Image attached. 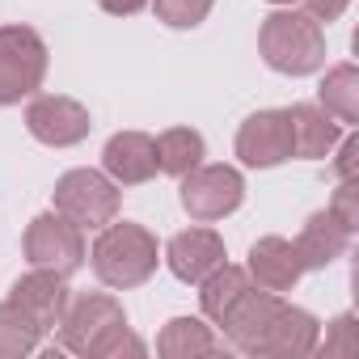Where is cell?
<instances>
[{
	"mask_svg": "<svg viewBox=\"0 0 359 359\" xmlns=\"http://www.w3.org/2000/svg\"><path fill=\"white\" fill-rule=\"evenodd\" d=\"M262 55L275 72L304 76L325 60L321 26L309 13H271L262 26Z\"/></svg>",
	"mask_w": 359,
	"mask_h": 359,
	"instance_id": "obj_1",
	"label": "cell"
},
{
	"mask_svg": "<svg viewBox=\"0 0 359 359\" xmlns=\"http://www.w3.org/2000/svg\"><path fill=\"white\" fill-rule=\"evenodd\" d=\"M156 266V241L140 224H110L93 245V271L110 287H135Z\"/></svg>",
	"mask_w": 359,
	"mask_h": 359,
	"instance_id": "obj_2",
	"label": "cell"
},
{
	"mask_svg": "<svg viewBox=\"0 0 359 359\" xmlns=\"http://www.w3.org/2000/svg\"><path fill=\"white\" fill-rule=\"evenodd\" d=\"M43 72H47V47L34 30L26 26L0 30V106L34 93L43 85Z\"/></svg>",
	"mask_w": 359,
	"mask_h": 359,
	"instance_id": "obj_3",
	"label": "cell"
},
{
	"mask_svg": "<svg viewBox=\"0 0 359 359\" xmlns=\"http://www.w3.org/2000/svg\"><path fill=\"white\" fill-rule=\"evenodd\" d=\"M55 208L76 229H102L118 212V191L93 169H72V173L60 177V187H55Z\"/></svg>",
	"mask_w": 359,
	"mask_h": 359,
	"instance_id": "obj_4",
	"label": "cell"
},
{
	"mask_svg": "<svg viewBox=\"0 0 359 359\" xmlns=\"http://www.w3.org/2000/svg\"><path fill=\"white\" fill-rule=\"evenodd\" d=\"M60 321H64V342H68L72 351L110 355V351H118L123 342H131V338H123V309H118L114 300H106V296H85V300H76L72 313L60 317Z\"/></svg>",
	"mask_w": 359,
	"mask_h": 359,
	"instance_id": "obj_5",
	"label": "cell"
},
{
	"mask_svg": "<svg viewBox=\"0 0 359 359\" xmlns=\"http://www.w3.org/2000/svg\"><path fill=\"white\" fill-rule=\"evenodd\" d=\"M26 254L34 266L43 271H55V275H68L81 266L85 258V241H81V229L68 220V216H39L26 233Z\"/></svg>",
	"mask_w": 359,
	"mask_h": 359,
	"instance_id": "obj_6",
	"label": "cell"
},
{
	"mask_svg": "<svg viewBox=\"0 0 359 359\" xmlns=\"http://www.w3.org/2000/svg\"><path fill=\"white\" fill-rule=\"evenodd\" d=\"M182 203L195 220H220L241 203V177L229 165H208V169H191L182 182Z\"/></svg>",
	"mask_w": 359,
	"mask_h": 359,
	"instance_id": "obj_7",
	"label": "cell"
},
{
	"mask_svg": "<svg viewBox=\"0 0 359 359\" xmlns=\"http://www.w3.org/2000/svg\"><path fill=\"white\" fill-rule=\"evenodd\" d=\"M26 123L51 148H68V144H81L89 135V110L76 106L72 97H39V102H30Z\"/></svg>",
	"mask_w": 359,
	"mask_h": 359,
	"instance_id": "obj_8",
	"label": "cell"
},
{
	"mask_svg": "<svg viewBox=\"0 0 359 359\" xmlns=\"http://www.w3.org/2000/svg\"><path fill=\"white\" fill-rule=\"evenodd\" d=\"M237 156L245 165H279L292 156V123L287 110H262L254 114L237 135Z\"/></svg>",
	"mask_w": 359,
	"mask_h": 359,
	"instance_id": "obj_9",
	"label": "cell"
},
{
	"mask_svg": "<svg viewBox=\"0 0 359 359\" xmlns=\"http://www.w3.org/2000/svg\"><path fill=\"white\" fill-rule=\"evenodd\" d=\"M13 304L39 325V330H51V325H60V317H64V304H68V287H64V279L55 275V271H34V275H26L18 287H13Z\"/></svg>",
	"mask_w": 359,
	"mask_h": 359,
	"instance_id": "obj_10",
	"label": "cell"
},
{
	"mask_svg": "<svg viewBox=\"0 0 359 359\" xmlns=\"http://www.w3.org/2000/svg\"><path fill=\"white\" fill-rule=\"evenodd\" d=\"M220 262H224V241L212 229H191L169 241V266L187 283H203Z\"/></svg>",
	"mask_w": 359,
	"mask_h": 359,
	"instance_id": "obj_11",
	"label": "cell"
},
{
	"mask_svg": "<svg viewBox=\"0 0 359 359\" xmlns=\"http://www.w3.org/2000/svg\"><path fill=\"white\" fill-rule=\"evenodd\" d=\"M106 169L118 177L123 187L148 182L156 173V140L140 135V131H123L106 144Z\"/></svg>",
	"mask_w": 359,
	"mask_h": 359,
	"instance_id": "obj_12",
	"label": "cell"
},
{
	"mask_svg": "<svg viewBox=\"0 0 359 359\" xmlns=\"http://www.w3.org/2000/svg\"><path fill=\"white\" fill-rule=\"evenodd\" d=\"M250 271H254V279H258L262 292H283V287H292L300 279L304 262H300L296 245H287L279 237H266V241H258L250 250Z\"/></svg>",
	"mask_w": 359,
	"mask_h": 359,
	"instance_id": "obj_13",
	"label": "cell"
},
{
	"mask_svg": "<svg viewBox=\"0 0 359 359\" xmlns=\"http://www.w3.org/2000/svg\"><path fill=\"white\" fill-rule=\"evenodd\" d=\"M313 338H317V321H313L309 313H300V309L279 304L275 317L266 321V330L258 334L254 351H292V355H296V351H309Z\"/></svg>",
	"mask_w": 359,
	"mask_h": 359,
	"instance_id": "obj_14",
	"label": "cell"
},
{
	"mask_svg": "<svg viewBox=\"0 0 359 359\" xmlns=\"http://www.w3.org/2000/svg\"><path fill=\"white\" fill-rule=\"evenodd\" d=\"M287 123H292V156H325L330 144L338 140L334 114H325L317 106H292Z\"/></svg>",
	"mask_w": 359,
	"mask_h": 359,
	"instance_id": "obj_15",
	"label": "cell"
},
{
	"mask_svg": "<svg viewBox=\"0 0 359 359\" xmlns=\"http://www.w3.org/2000/svg\"><path fill=\"white\" fill-rule=\"evenodd\" d=\"M346 237H351V229H346L334 212H330V216H313V220L304 224L300 241H296V254H300L304 266H325V262H334V258L346 250Z\"/></svg>",
	"mask_w": 359,
	"mask_h": 359,
	"instance_id": "obj_16",
	"label": "cell"
},
{
	"mask_svg": "<svg viewBox=\"0 0 359 359\" xmlns=\"http://www.w3.org/2000/svg\"><path fill=\"white\" fill-rule=\"evenodd\" d=\"M199 156H203V140L191 127H173L156 140V169H165V173L187 177L199 165Z\"/></svg>",
	"mask_w": 359,
	"mask_h": 359,
	"instance_id": "obj_17",
	"label": "cell"
},
{
	"mask_svg": "<svg viewBox=\"0 0 359 359\" xmlns=\"http://www.w3.org/2000/svg\"><path fill=\"white\" fill-rule=\"evenodd\" d=\"M321 106H325V114H334V118H342V123H355V114H359V76H355L351 64H342V68H334V72L325 76V85H321Z\"/></svg>",
	"mask_w": 359,
	"mask_h": 359,
	"instance_id": "obj_18",
	"label": "cell"
},
{
	"mask_svg": "<svg viewBox=\"0 0 359 359\" xmlns=\"http://www.w3.org/2000/svg\"><path fill=\"white\" fill-rule=\"evenodd\" d=\"M245 292H250L245 275H241L237 266H224V262H220V266L208 275V283H203V309L220 321V317H224L241 296H245Z\"/></svg>",
	"mask_w": 359,
	"mask_h": 359,
	"instance_id": "obj_19",
	"label": "cell"
},
{
	"mask_svg": "<svg viewBox=\"0 0 359 359\" xmlns=\"http://www.w3.org/2000/svg\"><path fill=\"white\" fill-rule=\"evenodd\" d=\"M39 334L43 330L18 304H0V355H22V351H30Z\"/></svg>",
	"mask_w": 359,
	"mask_h": 359,
	"instance_id": "obj_20",
	"label": "cell"
},
{
	"mask_svg": "<svg viewBox=\"0 0 359 359\" xmlns=\"http://www.w3.org/2000/svg\"><path fill=\"white\" fill-rule=\"evenodd\" d=\"M161 351L165 355H187V351H216L212 334L199 325V321H169L165 338H161Z\"/></svg>",
	"mask_w": 359,
	"mask_h": 359,
	"instance_id": "obj_21",
	"label": "cell"
},
{
	"mask_svg": "<svg viewBox=\"0 0 359 359\" xmlns=\"http://www.w3.org/2000/svg\"><path fill=\"white\" fill-rule=\"evenodd\" d=\"M212 0H156V18L165 26H177V30H191L208 18Z\"/></svg>",
	"mask_w": 359,
	"mask_h": 359,
	"instance_id": "obj_22",
	"label": "cell"
},
{
	"mask_svg": "<svg viewBox=\"0 0 359 359\" xmlns=\"http://www.w3.org/2000/svg\"><path fill=\"white\" fill-rule=\"evenodd\" d=\"M334 216L346 224V229H355V187H351V177H342V191H338V199H334Z\"/></svg>",
	"mask_w": 359,
	"mask_h": 359,
	"instance_id": "obj_23",
	"label": "cell"
},
{
	"mask_svg": "<svg viewBox=\"0 0 359 359\" xmlns=\"http://www.w3.org/2000/svg\"><path fill=\"white\" fill-rule=\"evenodd\" d=\"M304 5H309V18L313 22H334L346 9V0H304Z\"/></svg>",
	"mask_w": 359,
	"mask_h": 359,
	"instance_id": "obj_24",
	"label": "cell"
},
{
	"mask_svg": "<svg viewBox=\"0 0 359 359\" xmlns=\"http://www.w3.org/2000/svg\"><path fill=\"white\" fill-rule=\"evenodd\" d=\"M97 5H102L106 13H114V18H127V13H140L148 0H97Z\"/></svg>",
	"mask_w": 359,
	"mask_h": 359,
	"instance_id": "obj_25",
	"label": "cell"
},
{
	"mask_svg": "<svg viewBox=\"0 0 359 359\" xmlns=\"http://www.w3.org/2000/svg\"><path fill=\"white\" fill-rule=\"evenodd\" d=\"M355 152H359V144H355V140H346V144H342V152H338V173H342V177H351V173H355Z\"/></svg>",
	"mask_w": 359,
	"mask_h": 359,
	"instance_id": "obj_26",
	"label": "cell"
},
{
	"mask_svg": "<svg viewBox=\"0 0 359 359\" xmlns=\"http://www.w3.org/2000/svg\"><path fill=\"white\" fill-rule=\"evenodd\" d=\"M279 5H283V0H279Z\"/></svg>",
	"mask_w": 359,
	"mask_h": 359,
	"instance_id": "obj_27",
	"label": "cell"
}]
</instances>
